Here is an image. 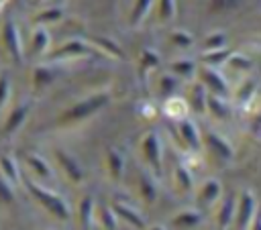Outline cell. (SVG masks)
I'll list each match as a JSON object with an SVG mask.
<instances>
[{
  "label": "cell",
  "mask_w": 261,
  "mask_h": 230,
  "mask_svg": "<svg viewBox=\"0 0 261 230\" xmlns=\"http://www.w3.org/2000/svg\"><path fill=\"white\" fill-rule=\"evenodd\" d=\"M228 57H230V51L228 49H218V51H206V55H204V63L208 65V67H218V65H224L226 61H228Z\"/></svg>",
  "instance_id": "cell-30"
},
{
  "label": "cell",
  "mask_w": 261,
  "mask_h": 230,
  "mask_svg": "<svg viewBox=\"0 0 261 230\" xmlns=\"http://www.w3.org/2000/svg\"><path fill=\"white\" fill-rule=\"evenodd\" d=\"M94 216H96V202L92 195H84L77 204V224L80 230H92L94 224Z\"/></svg>",
  "instance_id": "cell-17"
},
{
  "label": "cell",
  "mask_w": 261,
  "mask_h": 230,
  "mask_svg": "<svg viewBox=\"0 0 261 230\" xmlns=\"http://www.w3.org/2000/svg\"><path fill=\"white\" fill-rule=\"evenodd\" d=\"M14 202V187L0 175V206L12 204Z\"/></svg>",
  "instance_id": "cell-38"
},
{
  "label": "cell",
  "mask_w": 261,
  "mask_h": 230,
  "mask_svg": "<svg viewBox=\"0 0 261 230\" xmlns=\"http://www.w3.org/2000/svg\"><path fill=\"white\" fill-rule=\"evenodd\" d=\"M175 132H177V140L184 145L186 151L198 153V151L202 149V134H200L198 126H196L190 118L177 120V122H175Z\"/></svg>",
  "instance_id": "cell-7"
},
{
  "label": "cell",
  "mask_w": 261,
  "mask_h": 230,
  "mask_svg": "<svg viewBox=\"0 0 261 230\" xmlns=\"http://www.w3.org/2000/svg\"><path fill=\"white\" fill-rule=\"evenodd\" d=\"M47 45H49V35L45 28H37L33 33V39H31V53L33 55H39V53H45L47 51Z\"/></svg>",
  "instance_id": "cell-29"
},
{
  "label": "cell",
  "mask_w": 261,
  "mask_h": 230,
  "mask_svg": "<svg viewBox=\"0 0 261 230\" xmlns=\"http://www.w3.org/2000/svg\"><path fill=\"white\" fill-rule=\"evenodd\" d=\"M0 175L14 187V185H18L20 181H22V177H20V169H18V163L14 161V157L12 155H8V153H2L0 155Z\"/></svg>",
  "instance_id": "cell-19"
},
{
  "label": "cell",
  "mask_w": 261,
  "mask_h": 230,
  "mask_svg": "<svg viewBox=\"0 0 261 230\" xmlns=\"http://www.w3.org/2000/svg\"><path fill=\"white\" fill-rule=\"evenodd\" d=\"M169 39H171V43L177 45V47H190V45L194 43L192 35L186 33V31H173V33L169 35Z\"/></svg>",
  "instance_id": "cell-40"
},
{
  "label": "cell",
  "mask_w": 261,
  "mask_h": 230,
  "mask_svg": "<svg viewBox=\"0 0 261 230\" xmlns=\"http://www.w3.org/2000/svg\"><path fill=\"white\" fill-rule=\"evenodd\" d=\"M202 222V214L198 210H181L171 218V226L177 230H190L196 228Z\"/></svg>",
  "instance_id": "cell-21"
},
{
  "label": "cell",
  "mask_w": 261,
  "mask_h": 230,
  "mask_svg": "<svg viewBox=\"0 0 261 230\" xmlns=\"http://www.w3.org/2000/svg\"><path fill=\"white\" fill-rule=\"evenodd\" d=\"M92 53H96V49H92L90 45H86L84 41H67V43H63L59 49H55V51H51V57L53 59H65V57H80V55H92Z\"/></svg>",
  "instance_id": "cell-13"
},
{
  "label": "cell",
  "mask_w": 261,
  "mask_h": 230,
  "mask_svg": "<svg viewBox=\"0 0 261 230\" xmlns=\"http://www.w3.org/2000/svg\"><path fill=\"white\" fill-rule=\"evenodd\" d=\"M173 183H175V187L181 191V193H186V191H192V187H194V177H192V173H190V169L186 167V165H175V169H173Z\"/></svg>",
  "instance_id": "cell-24"
},
{
  "label": "cell",
  "mask_w": 261,
  "mask_h": 230,
  "mask_svg": "<svg viewBox=\"0 0 261 230\" xmlns=\"http://www.w3.org/2000/svg\"><path fill=\"white\" fill-rule=\"evenodd\" d=\"M57 77V69L49 67V65H37L33 69V88L39 92V90H45L49 83H53Z\"/></svg>",
  "instance_id": "cell-22"
},
{
  "label": "cell",
  "mask_w": 261,
  "mask_h": 230,
  "mask_svg": "<svg viewBox=\"0 0 261 230\" xmlns=\"http://www.w3.org/2000/svg\"><path fill=\"white\" fill-rule=\"evenodd\" d=\"M94 45H96V51H100V53H106V55H110V57H114V59H122V49L112 41V39H108V37H92L90 39Z\"/></svg>",
  "instance_id": "cell-25"
},
{
  "label": "cell",
  "mask_w": 261,
  "mask_h": 230,
  "mask_svg": "<svg viewBox=\"0 0 261 230\" xmlns=\"http://www.w3.org/2000/svg\"><path fill=\"white\" fill-rule=\"evenodd\" d=\"M169 71L177 77H192L196 71V63L192 59H179V61H173L169 65Z\"/></svg>",
  "instance_id": "cell-28"
},
{
  "label": "cell",
  "mask_w": 261,
  "mask_h": 230,
  "mask_svg": "<svg viewBox=\"0 0 261 230\" xmlns=\"http://www.w3.org/2000/svg\"><path fill=\"white\" fill-rule=\"evenodd\" d=\"M206 88L200 83V81H194L188 90V98H186V104H188V110L196 112V114H204L206 112Z\"/></svg>",
  "instance_id": "cell-16"
},
{
  "label": "cell",
  "mask_w": 261,
  "mask_h": 230,
  "mask_svg": "<svg viewBox=\"0 0 261 230\" xmlns=\"http://www.w3.org/2000/svg\"><path fill=\"white\" fill-rule=\"evenodd\" d=\"M202 142H204V145H206V149H208L210 153H214L218 159L230 161V159H232V155H234L232 145H230L224 136H220L218 132H214V130H206V132L202 134Z\"/></svg>",
  "instance_id": "cell-10"
},
{
  "label": "cell",
  "mask_w": 261,
  "mask_h": 230,
  "mask_svg": "<svg viewBox=\"0 0 261 230\" xmlns=\"http://www.w3.org/2000/svg\"><path fill=\"white\" fill-rule=\"evenodd\" d=\"M24 163L33 171V175H37L39 179H51L53 177V171H51L49 163L41 155H37V153H27L24 155Z\"/></svg>",
  "instance_id": "cell-20"
},
{
  "label": "cell",
  "mask_w": 261,
  "mask_h": 230,
  "mask_svg": "<svg viewBox=\"0 0 261 230\" xmlns=\"http://www.w3.org/2000/svg\"><path fill=\"white\" fill-rule=\"evenodd\" d=\"M224 35L222 33H212L206 41H204V49L206 51H218V49H224Z\"/></svg>",
  "instance_id": "cell-39"
},
{
  "label": "cell",
  "mask_w": 261,
  "mask_h": 230,
  "mask_svg": "<svg viewBox=\"0 0 261 230\" xmlns=\"http://www.w3.org/2000/svg\"><path fill=\"white\" fill-rule=\"evenodd\" d=\"M4 2H6V0H0V6H2V4H4Z\"/></svg>",
  "instance_id": "cell-45"
},
{
  "label": "cell",
  "mask_w": 261,
  "mask_h": 230,
  "mask_svg": "<svg viewBox=\"0 0 261 230\" xmlns=\"http://www.w3.org/2000/svg\"><path fill=\"white\" fill-rule=\"evenodd\" d=\"M29 112H31V104H27V102L14 106V108L8 112V116H6L4 124H2V134H4V136H12V134L22 126V122H24L27 116H29Z\"/></svg>",
  "instance_id": "cell-12"
},
{
  "label": "cell",
  "mask_w": 261,
  "mask_h": 230,
  "mask_svg": "<svg viewBox=\"0 0 261 230\" xmlns=\"http://www.w3.org/2000/svg\"><path fill=\"white\" fill-rule=\"evenodd\" d=\"M165 112H167V116H171L173 120H184V118H188V116H186V114H188V104H186L184 98L171 96V98L167 100V104H165Z\"/></svg>",
  "instance_id": "cell-26"
},
{
  "label": "cell",
  "mask_w": 261,
  "mask_h": 230,
  "mask_svg": "<svg viewBox=\"0 0 261 230\" xmlns=\"http://www.w3.org/2000/svg\"><path fill=\"white\" fill-rule=\"evenodd\" d=\"M2 45L14 63L22 61V41H20V33L12 18H6L2 24Z\"/></svg>",
  "instance_id": "cell-6"
},
{
  "label": "cell",
  "mask_w": 261,
  "mask_h": 230,
  "mask_svg": "<svg viewBox=\"0 0 261 230\" xmlns=\"http://www.w3.org/2000/svg\"><path fill=\"white\" fill-rule=\"evenodd\" d=\"M159 65V55L153 49H143L141 53V73H147L149 69H155Z\"/></svg>",
  "instance_id": "cell-32"
},
{
  "label": "cell",
  "mask_w": 261,
  "mask_h": 230,
  "mask_svg": "<svg viewBox=\"0 0 261 230\" xmlns=\"http://www.w3.org/2000/svg\"><path fill=\"white\" fill-rule=\"evenodd\" d=\"M220 193H222L220 181L214 179V177H210V179H206V181L200 185V189H198V204H200V206H212L214 202L220 199Z\"/></svg>",
  "instance_id": "cell-18"
},
{
  "label": "cell",
  "mask_w": 261,
  "mask_h": 230,
  "mask_svg": "<svg viewBox=\"0 0 261 230\" xmlns=\"http://www.w3.org/2000/svg\"><path fill=\"white\" fill-rule=\"evenodd\" d=\"M151 4H153V0H137V2H135L133 12H130V24H133V26L141 22V18L147 14V10L151 8Z\"/></svg>",
  "instance_id": "cell-35"
},
{
  "label": "cell",
  "mask_w": 261,
  "mask_h": 230,
  "mask_svg": "<svg viewBox=\"0 0 261 230\" xmlns=\"http://www.w3.org/2000/svg\"><path fill=\"white\" fill-rule=\"evenodd\" d=\"M234 208H237L234 193H226L224 199L218 206V212H216V226H218V230H226L232 224V220H234Z\"/></svg>",
  "instance_id": "cell-14"
},
{
  "label": "cell",
  "mask_w": 261,
  "mask_h": 230,
  "mask_svg": "<svg viewBox=\"0 0 261 230\" xmlns=\"http://www.w3.org/2000/svg\"><path fill=\"white\" fill-rule=\"evenodd\" d=\"M104 165H106V173L112 181L122 179V175H124V157L118 149H114V147L104 149Z\"/></svg>",
  "instance_id": "cell-11"
},
{
  "label": "cell",
  "mask_w": 261,
  "mask_h": 230,
  "mask_svg": "<svg viewBox=\"0 0 261 230\" xmlns=\"http://www.w3.org/2000/svg\"><path fill=\"white\" fill-rule=\"evenodd\" d=\"M157 14L161 22H167L175 16V0H157Z\"/></svg>",
  "instance_id": "cell-34"
},
{
  "label": "cell",
  "mask_w": 261,
  "mask_h": 230,
  "mask_svg": "<svg viewBox=\"0 0 261 230\" xmlns=\"http://www.w3.org/2000/svg\"><path fill=\"white\" fill-rule=\"evenodd\" d=\"M141 155H143L145 163L157 175H161V171H163V142H161L159 132L149 130V132L143 134V138H141Z\"/></svg>",
  "instance_id": "cell-3"
},
{
  "label": "cell",
  "mask_w": 261,
  "mask_h": 230,
  "mask_svg": "<svg viewBox=\"0 0 261 230\" xmlns=\"http://www.w3.org/2000/svg\"><path fill=\"white\" fill-rule=\"evenodd\" d=\"M255 214H257V197L251 189H243L239 193L237 208H234V220H232L237 230H249Z\"/></svg>",
  "instance_id": "cell-4"
},
{
  "label": "cell",
  "mask_w": 261,
  "mask_h": 230,
  "mask_svg": "<svg viewBox=\"0 0 261 230\" xmlns=\"http://www.w3.org/2000/svg\"><path fill=\"white\" fill-rule=\"evenodd\" d=\"M61 8H45L41 10L37 16H35V22L37 24H49V22H57L61 18Z\"/></svg>",
  "instance_id": "cell-36"
},
{
  "label": "cell",
  "mask_w": 261,
  "mask_h": 230,
  "mask_svg": "<svg viewBox=\"0 0 261 230\" xmlns=\"http://www.w3.org/2000/svg\"><path fill=\"white\" fill-rule=\"evenodd\" d=\"M53 157H55V163H57V167L61 169V173L65 175L67 181H71L73 185H80L84 181V177H86L84 169H82V165L77 163V159L73 155H69L65 149H55Z\"/></svg>",
  "instance_id": "cell-5"
},
{
  "label": "cell",
  "mask_w": 261,
  "mask_h": 230,
  "mask_svg": "<svg viewBox=\"0 0 261 230\" xmlns=\"http://www.w3.org/2000/svg\"><path fill=\"white\" fill-rule=\"evenodd\" d=\"M249 230H261V210H257V214H255V218H253Z\"/></svg>",
  "instance_id": "cell-43"
},
{
  "label": "cell",
  "mask_w": 261,
  "mask_h": 230,
  "mask_svg": "<svg viewBox=\"0 0 261 230\" xmlns=\"http://www.w3.org/2000/svg\"><path fill=\"white\" fill-rule=\"evenodd\" d=\"M239 2L241 0H212L210 2V8L214 12H218V10H232V8L239 6Z\"/></svg>",
  "instance_id": "cell-42"
},
{
  "label": "cell",
  "mask_w": 261,
  "mask_h": 230,
  "mask_svg": "<svg viewBox=\"0 0 261 230\" xmlns=\"http://www.w3.org/2000/svg\"><path fill=\"white\" fill-rule=\"evenodd\" d=\"M108 102H110V94L108 92H96L92 96H86V98L77 100L69 108H65L57 116L55 122H57V126H73V124H80V122L92 118L94 114H98L102 108H106Z\"/></svg>",
  "instance_id": "cell-1"
},
{
  "label": "cell",
  "mask_w": 261,
  "mask_h": 230,
  "mask_svg": "<svg viewBox=\"0 0 261 230\" xmlns=\"http://www.w3.org/2000/svg\"><path fill=\"white\" fill-rule=\"evenodd\" d=\"M255 90H257V79H245V81L241 83V88L237 90V94H234V96H237V102H239V104L251 102Z\"/></svg>",
  "instance_id": "cell-31"
},
{
  "label": "cell",
  "mask_w": 261,
  "mask_h": 230,
  "mask_svg": "<svg viewBox=\"0 0 261 230\" xmlns=\"http://www.w3.org/2000/svg\"><path fill=\"white\" fill-rule=\"evenodd\" d=\"M110 210L114 212V216L118 218V222H124L133 228H139V230H145L147 228V222H145V216L130 204H124V202H112L110 204Z\"/></svg>",
  "instance_id": "cell-9"
},
{
  "label": "cell",
  "mask_w": 261,
  "mask_h": 230,
  "mask_svg": "<svg viewBox=\"0 0 261 230\" xmlns=\"http://www.w3.org/2000/svg\"><path fill=\"white\" fill-rule=\"evenodd\" d=\"M226 65H230V67H234L237 71H247V69H251L253 67V61L247 57V55H241V53H230V57H228V61H226Z\"/></svg>",
  "instance_id": "cell-37"
},
{
  "label": "cell",
  "mask_w": 261,
  "mask_h": 230,
  "mask_svg": "<svg viewBox=\"0 0 261 230\" xmlns=\"http://www.w3.org/2000/svg\"><path fill=\"white\" fill-rule=\"evenodd\" d=\"M200 83H202V85L206 88V92L212 94V96H218V98L228 96V83H226V79L220 75V71H216L214 67L204 65V67L200 69Z\"/></svg>",
  "instance_id": "cell-8"
},
{
  "label": "cell",
  "mask_w": 261,
  "mask_h": 230,
  "mask_svg": "<svg viewBox=\"0 0 261 230\" xmlns=\"http://www.w3.org/2000/svg\"><path fill=\"white\" fill-rule=\"evenodd\" d=\"M157 88H159V94H161V96L171 98V96H173V92H175V88H177V79H175L171 73H165V75H161V77H159Z\"/></svg>",
  "instance_id": "cell-33"
},
{
  "label": "cell",
  "mask_w": 261,
  "mask_h": 230,
  "mask_svg": "<svg viewBox=\"0 0 261 230\" xmlns=\"http://www.w3.org/2000/svg\"><path fill=\"white\" fill-rule=\"evenodd\" d=\"M96 216L102 224L104 230H118V218L114 216V212L110 210V206H102L96 210Z\"/></svg>",
  "instance_id": "cell-27"
},
{
  "label": "cell",
  "mask_w": 261,
  "mask_h": 230,
  "mask_svg": "<svg viewBox=\"0 0 261 230\" xmlns=\"http://www.w3.org/2000/svg\"><path fill=\"white\" fill-rule=\"evenodd\" d=\"M145 230H167L165 226H161V224H155V226H147Z\"/></svg>",
  "instance_id": "cell-44"
},
{
  "label": "cell",
  "mask_w": 261,
  "mask_h": 230,
  "mask_svg": "<svg viewBox=\"0 0 261 230\" xmlns=\"http://www.w3.org/2000/svg\"><path fill=\"white\" fill-rule=\"evenodd\" d=\"M8 96H10V77L4 71V73H0V108L6 104Z\"/></svg>",
  "instance_id": "cell-41"
},
{
  "label": "cell",
  "mask_w": 261,
  "mask_h": 230,
  "mask_svg": "<svg viewBox=\"0 0 261 230\" xmlns=\"http://www.w3.org/2000/svg\"><path fill=\"white\" fill-rule=\"evenodd\" d=\"M137 185H139V195H141V199H143L147 206H151V204L157 202L159 191H157V185H155V179H153L151 173H147L145 169H141V171H139Z\"/></svg>",
  "instance_id": "cell-15"
},
{
  "label": "cell",
  "mask_w": 261,
  "mask_h": 230,
  "mask_svg": "<svg viewBox=\"0 0 261 230\" xmlns=\"http://www.w3.org/2000/svg\"><path fill=\"white\" fill-rule=\"evenodd\" d=\"M24 187H27L29 195H31L45 212H49L53 218H57L59 222H67V220L71 218L69 204L65 202L63 195H59V193H55V191H51V189L39 185V183L33 181V179H24Z\"/></svg>",
  "instance_id": "cell-2"
},
{
  "label": "cell",
  "mask_w": 261,
  "mask_h": 230,
  "mask_svg": "<svg viewBox=\"0 0 261 230\" xmlns=\"http://www.w3.org/2000/svg\"><path fill=\"white\" fill-rule=\"evenodd\" d=\"M206 112H208V114H212L216 120H226V118L230 116L228 104H226L222 98L212 96V94H208V96H206Z\"/></svg>",
  "instance_id": "cell-23"
}]
</instances>
